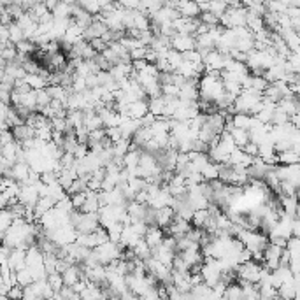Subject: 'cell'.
I'll list each match as a JSON object with an SVG mask.
<instances>
[{"label": "cell", "instance_id": "cell-22", "mask_svg": "<svg viewBox=\"0 0 300 300\" xmlns=\"http://www.w3.org/2000/svg\"><path fill=\"white\" fill-rule=\"evenodd\" d=\"M105 135H107V137L113 140V142L123 139V137H121V128H120V126H109V128H105Z\"/></svg>", "mask_w": 300, "mask_h": 300}, {"label": "cell", "instance_id": "cell-9", "mask_svg": "<svg viewBox=\"0 0 300 300\" xmlns=\"http://www.w3.org/2000/svg\"><path fill=\"white\" fill-rule=\"evenodd\" d=\"M132 253H134L135 258H139V260H146L148 257H151V248H149L148 244H146V240L140 239L139 242L135 244L134 248H130Z\"/></svg>", "mask_w": 300, "mask_h": 300}, {"label": "cell", "instance_id": "cell-11", "mask_svg": "<svg viewBox=\"0 0 300 300\" xmlns=\"http://www.w3.org/2000/svg\"><path fill=\"white\" fill-rule=\"evenodd\" d=\"M230 134H232V139H234V142H235V146H237V148H242L244 144L249 140L248 130H244V128H235V126H232Z\"/></svg>", "mask_w": 300, "mask_h": 300}, {"label": "cell", "instance_id": "cell-18", "mask_svg": "<svg viewBox=\"0 0 300 300\" xmlns=\"http://www.w3.org/2000/svg\"><path fill=\"white\" fill-rule=\"evenodd\" d=\"M32 281H34V278H32L30 270L26 269V267L16 270V283L20 284V286H26V284H30Z\"/></svg>", "mask_w": 300, "mask_h": 300}, {"label": "cell", "instance_id": "cell-26", "mask_svg": "<svg viewBox=\"0 0 300 300\" xmlns=\"http://www.w3.org/2000/svg\"><path fill=\"white\" fill-rule=\"evenodd\" d=\"M58 2H61V0H44V4H46V7H48L49 11H51V9L55 7V5H57Z\"/></svg>", "mask_w": 300, "mask_h": 300}, {"label": "cell", "instance_id": "cell-8", "mask_svg": "<svg viewBox=\"0 0 300 300\" xmlns=\"http://www.w3.org/2000/svg\"><path fill=\"white\" fill-rule=\"evenodd\" d=\"M299 153L293 149H286V151L278 153V163L281 165H292V163H299Z\"/></svg>", "mask_w": 300, "mask_h": 300}, {"label": "cell", "instance_id": "cell-7", "mask_svg": "<svg viewBox=\"0 0 300 300\" xmlns=\"http://www.w3.org/2000/svg\"><path fill=\"white\" fill-rule=\"evenodd\" d=\"M163 109H165V97H153V99H148V111L155 116H161L163 114Z\"/></svg>", "mask_w": 300, "mask_h": 300}, {"label": "cell", "instance_id": "cell-4", "mask_svg": "<svg viewBox=\"0 0 300 300\" xmlns=\"http://www.w3.org/2000/svg\"><path fill=\"white\" fill-rule=\"evenodd\" d=\"M142 239L146 240V244H148L149 248H155V246H158V244L161 242V239H163V230H160V226L158 225H151L146 228V234H144Z\"/></svg>", "mask_w": 300, "mask_h": 300}, {"label": "cell", "instance_id": "cell-10", "mask_svg": "<svg viewBox=\"0 0 300 300\" xmlns=\"http://www.w3.org/2000/svg\"><path fill=\"white\" fill-rule=\"evenodd\" d=\"M251 120H253V116H249V114L235 113L234 116H232V126H235V128H244V130H248L249 126H251Z\"/></svg>", "mask_w": 300, "mask_h": 300}, {"label": "cell", "instance_id": "cell-24", "mask_svg": "<svg viewBox=\"0 0 300 300\" xmlns=\"http://www.w3.org/2000/svg\"><path fill=\"white\" fill-rule=\"evenodd\" d=\"M7 297H11V299H20V297H23V286H20V284H13V286L9 288Z\"/></svg>", "mask_w": 300, "mask_h": 300}, {"label": "cell", "instance_id": "cell-21", "mask_svg": "<svg viewBox=\"0 0 300 300\" xmlns=\"http://www.w3.org/2000/svg\"><path fill=\"white\" fill-rule=\"evenodd\" d=\"M84 200H86V192H79V193H74V195H70V202H72V207L74 209H81V205L84 204Z\"/></svg>", "mask_w": 300, "mask_h": 300}, {"label": "cell", "instance_id": "cell-15", "mask_svg": "<svg viewBox=\"0 0 300 300\" xmlns=\"http://www.w3.org/2000/svg\"><path fill=\"white\" fill-rule=\"evenodd\" d=\"M200 174H202V179H204V181H213V179H218V167H216V163L209 161L207 165L202 167Z\"/></svg>", "mask_w": 300, "mask_h": 300}, {"label": "cell", "instance_id": "cell-1", "mask_svg": "<svg viewBox=\"0 0 300 300\" xmlns=\"http://www.w3.org/2000/svg\"><path fill=\"white\" fill-rule=\"evenodd\" d=\"M170 48H174L176 51L183 53L188 49H195V37L188 34H176L170 37Z\"/></svg>", "mask_w": 300, "mask_h": 300}, {"label": "cell", "instance_id": "cell-16", "mask_svg": "<svg viewBox=\"0 0 300 300\" xmlns=\"http://www.w3.org/2000/svg\"><path fill=\"white\" fill-rule=\"evenodd\" d=\"M35 100H37V111H39L40 107H46L51 102V97L46 88H39V90H35Z\"/></svg>", "mask_w": 300, "mask_h": 300}, {"label": "cell", "instance_id": "cell-14", "mask_svg": "<svg viewBox=\"0 0 300 300\" xmlns=\"http://www.w3.org/2000/svg\"><path fill=\"white\" fill-rule=\"evenodd\" d=\"M14 48H16L18 53H23V55H32L35 49H39L34 42H32L30 39H21L20 42L14 44Z\"/></svg>", "mask_w": 300, "mask_h": 300}, {"label": "cell", "instance_id": "cell-2", "mask_svg": "<svg viewBox=\"0 0 300 300\" xmlns=\"http://www.w3.org/2000/svg\"><path fill=\"white\" fill-rule=\"evenodd\" d=\"M176 9L179 11V14L184 18H199L200 7L197 2L193 0H178L176 2Z\"/></svg>", "mask_w": 300, "mask_h": 300}, {"label": "cell", "instance_id": "cell-6", "mask_svg": "<svg viewBox=\"0 0 300 300\" xmlns=\"http://www.w3.org/2000/svg\"><path fill=\"white\" fill-rule=\"evenodd\" d=\"M146 113H148V99L134 100V102L128 105V118L139 120V118H142Z\"/></svg>", "mask_w": 300, "mask_h": 300}, {"label": "cell", "instance_id": "cell-5", "mask_svg": "<svg viewBox=\"0 0 300 300\" xmlns=\"http://www.w3.org/2000/svg\"><path fill=\"white\" fill-rule=\"evenodd\" d=\"M13 137H14V140H16V142L21 144L23 140L35 137V130L32 128V126L26 125V123H20V125L13 126Z\"/></svg>", "mask_w": 300, "mask_h": 300}, {"label": "cell", "instance_id": "cell-28", "mask_svg": "<svg viewBox=\"0 0 300 300\" xmlns=\"http://www.w3.org/2000/svg\"><path fill=\"white\" fill-rule=\"evenodd\" d=\"M2 239H4V232H0V242H2Z\"/></svg>", "mask_w": 300, "mask_h": 300}, {"label": "cell", "instance_id": "cell-23", "mask_svg": "<svg viewBox=\"0 0 300 300\" xmlns=\"http://www.w3.org/2000/svg\"><path fill=\"white\" fill-rule=\"evenodd\" d=\"M240 149H242L244 153H248L249 157H257V155H258V144L251 142V140H248V142L244 144Z\"/></svg>", "mask_w": 300, "mask_h": 300}, {"label": "cell", "instance_id": "cell-19", "mask_svg": "<svg viewBox=\"0 0 300 300\" xmlns=\"http://www.w3.org/2000/svg\"><path fill=\"white\" fill-rule=\"evenodd\" d=\"M46 281L49 283V286L53 288V292L57 293L61 290V286H63V281H61V274L60 272H51V274L46 276Z\"/></svg>", "mask_w": 300, "mask_h": 300}, {"label": "cell", "instance_id": "cell-27", "mask_svg": "<svg viewBox=\"0 0 300 300\" xmlns=\"http://www.w3.org/2000/svg\"><path fill=\"white\" fill-rule=\"evenodd\" d=\"M63 2H67V4H76L78 0H63Z\"/></svg>", "mask_w": 300, "mask_h": 300}, {"label": "cell", "instance_id": "cell-25", "mask_svg": "<svg viewBox=\"0 0 300 300\" xmlns=\"http://www.w3.org/2000/svg\"><path fill=\"white\" fill-rule=\"evenodd\" d=\"M0 42H9V32H7V26L2 25L0 23Z\"/></svg>", "mask_w": 300, "mask_h": 300}, {"label": "cell", "instance_id": "cell-12", "mask_svg": "<svg viewBox=\"0 0 300 300\" xmlns=\"http://www.w3.org/2000/svg\"><path fill=\"white\" fill-rule=\"evenodd\" d=\"M7 32H9V42L16 44V42H20L21 39H25V34H23L21 26L18 25L16 21H13L11 25L7 26Z\"/></svg>", "mask_w": 300, "mask_h": 300}, {"label": "cell", "instance_id": "cell-3", "mask_svg": "<svg viewBox=\"0 0 300 300\" xmlns=\"http://www.w3.org/2000/svg\"><path fill=\"white\" fill-rule=\"evenodd\" d=\"M174 209L169 207V205H163V207H158L157 213H155V221L160 228H165V226L170 225L172 218H174Z\"/></svg>", "mask_w": 300, "mask_h": 300}, {"label": "cell", "instance_id": "cell-20", "mask_svg": "<svg viewBox=\"0 0 300 300\" xmlns=\"http://www.w3.org/2000/svg\"><path fill=\"white\" fill-rule=\"evenodd\" d=\"M223 297L225 299H242V288H240V284H226Z\"/></svg>", "mask_w": 300, "mask_h": 300}, {"label": "cell", "instance_id": "cell-13", "mask_svg": "<svg viewBox=\"0 0 300 300\" xmlns=\"http://www.w3.org/2000/svg\"><path fill=\"white\" fill-rule=\"evenodd\" d=\"M13 220H14V216H13V213H11V209L9 207L0 209V232H4L5 234V230L11 226Z\"/></svg>", "mask_w": 300, "mask_h": 300}, {"label": "cell", "instance_id": "cell-17", "mask_svg": "<svg viewBox=\"0 0 300 300\" xmlns=\"http://www.w3.org/2000/svg\"><path fill=\"white\" fill-rule=\"evenodd\" d=\"M76 4H78L81 9H84L86 13L92 14V16H95V14L100 13V7H99V4H97V0H78Z\"/></svg>", "mask_w": 300, "mask_h": 300}]
</instances>
